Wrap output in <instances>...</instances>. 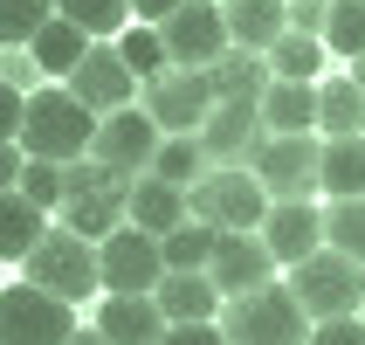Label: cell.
<instances>
[{
  "mask_svg": "<svg viewBox=\"0 0 365 345\" xmlns=\"http://www.w3.org/2000/svg\"><path fill=\"white\" fill-rule=\"evenodd\" d=\"M35 76H41V62L28 56V49H7V56H0V83H14L21 97L35 90Z\"/></svg>",
  "mask_w": 365,
  "mask_h": 345,
  "instance_id": "obj_37",
  "label": "cell"
},
{
  "mask_svg": "<svg viewBox=\"0 0 365 345\" xmlns=\"http://www.w3.org/2000/svg\"><path fill=\"white\" fill-rule=\"evenodd\" d=\"M21 104L28 97H21L14 83H0V139H21Z\"/></svg>",
  "mask_w": 365,
  "mask_h": 345,
  "instance_id": "obj_40",
  "label": "cell"
},
{
  "mask_svg": "<svg viewBox=\"0 0 365 345\" xmlns=\"http://www.w3.org/2000/svg\"><path fill=\"white\" fill-rule=\"evenodd\" d=\"M193 139H200L207 166H248V159H255V145H262L269 131H262V111H255V104H214Z\"/></svg>",
  "mask_w": 365,
  "mask_h": 345,
  "instance_id": "obj_16",
  "label": "cell"
},
{
  "mask_svg": "<svg viewBox=\"0 0 365 345\" xmlns=\"http://www.w3.org/2000/svg\"><path fill=\"white\" fill-rule=\"evenodd\" d=\"M310 345H365V318H324L310 325Z\"/></svg>",
  "mask_w": 365,
  "mask_h": 345,
  "instance_id": "obj_36",
  "label": "cell"
},
{
  "mask_svg": "<svg viewBox=\"0 0 365 345\" xmlns=\"http://www.w3.org/2000/svg\"><path fill=\"white\" fill-rule=\"evenodd\" d=\"M317 159H324V139L317 131H297V139H262L248 173L262 180L269 201H310L317 194Z\"/></svg>",
  "mask_w": 365,
  "mask_h": 345,
  "instance_id": "obj_10",
  "label": "cell"
},
{
  "mask_svg": "<svg viewBox=\"0 0 365 345\" xmlns=\"http://www.w3.org/2000/svg\"><path fill=\"white\" fill-rule=\"evenodd\" d=\"M262 131L269 139H297V131H317V83H283V76H269L262 90Z\"/></svg>",
  "mask_w": 365,
  "mask_h": 345,
  "instance_id": "obj_20",
  "label": "cell"
},
{
  "mask_svg": "<svg viewBox=\"0 0 365 345\" xmlns=\"http://www.w3.org/2000/svg\"><path fill=\"white\" fill-rule=\"evenodd\" d=\"M283 290L304 304L310 325H324V318H359L365 269L351 263V256H338V249H317V256H304V263H289V284Z\"/></svg>",
  "mask_w": 365,
  "mask_h": 345,
  "instance_id": "obj_4",
  "label": "cell"
},
{
  "mask_svg": "<svg viewBox=\"0 0 365 345\" xmlns=\"http://www.w3.org/2000/svg\"><path fill=\"white\" fill-rule=\"evenodd\" d=\"M324 49H331V56H345V62L365 56V0H331V14H324Z\"/></svg>",
  "mask_w": 365,
  "mask_h": 345,
  "instance_id": "obj_32",
  "label": "cell"
},
{
  "mask_svg": "<svg viewBox=\"0 0 365 345\" xmlns=\"http://www.w3.org/2000/svg\"><path fill=\"white\" fill-rule=\"evenodd\" d=\"M324 14H331V0H289V35H317L324 41Z\"/></svg>",
  "mask_w": 365,
  "mask_h": 345,
  "instance_id": "obj_38",
  "label": "cell"
},
{
  "mask_svg": "<svg viewBox=\"0 0 365 345\" xmlns=\"http://www.w3.org/2000/svg\"><path fill=\"white\" fill-rule=\"evenodd\" d=\"M283 7H289V0H283Z\"/></svg>",
  "mask_w": 365,
  "mask_h": 345,
  "instance_id": "obj_46",
  "label": "cell"
},
{
  "mask_svg": "<svg viewBox=\"0 0 365 345\" xmlns=\"http://www.w3.org/2000/svg\"><path fill=\"white\" fill-rule=\"evenodd\" d=\"M152 304L165 311V325H214L221 318V290H214L207 269H165Z\"/></svg>",
  "mask_w": 365,
  "mask_h": 345,
  "instance_id": "obj_17",
  "label": "cell"
},
{
  "mask_svg": "<svg viewBox=\"0 0 365 345\" xmlns=\"http://www.w3.org/2000/svg\"><path fill=\"white\" fill-rule=\"evenodd\" d=\"M118 56H124V69H131L138 83H152L159 69H173V62H165V41H159V28H145V21H131V28L118 35Z\"/></svg>",
  "mask_w": 365,
  "mask_h": 345,
  "instance_id": "obj_33",
  "label": "cell"
},
{
  "mask_svg": "<svg viewBox=\"0 0 365 345\" xmlns=\"http://www.w3.org/2000/svg\"><path fill=\"white\" fill-rule=\"evenodd\" d=\"M97 331L110 345H159L165 339V311L152 297H103L97 304Z\"/></svg>",
  "mask_w": 365,
  "mask_h": 345,
  "instance_id": "obj_21",
  "label": "cell"
},
{
  "mask_svg": "<svg viewBox=\"0 0 365 345\" xmlns=\"http://www.w3.org/2000/svg\"><path fill=\"white\" fill-rule=\"evenodd\" d=\"M97 276H103V297H152L165 276V256H159V235L145 228H110L97 242Z\"/></svg>",
  "mask_w": 365,
  "mask_h": 345,
  "instance_id": "obj_8",
  "label": "cell"
},
{
  "mask_svg": "<svg viewBox=\"0 0 365 345\" xmlns=\"http://www.w3.org/2000/svg\"><path fill=\"white\" fill-rule=\"evenodd\" d=\"M69 345H110V339H103V331H97V325H90V331H83V325H76V331H69Z\"/></svg>",
  "mask_w": 365,
  "mask_h": 345,
  "instance_id": "obj_43",
  "label": "cell"
},
{
  "mask_svg": "<svg viewBox=\"0 0 365 345\" xmlns=\"http://www.w3.org/2000/svg\"><path fill=\"white\" fill-rule=\"evenodd\" d=\"M21 166H28L21 139H0V194H7V186H21Z\"/></svg>",
  "mask_w": 365,
  "mask_h": 345,
  "instance_id": "obj_41",
  "label": "cell"
},
{
  "mask_svg": "<svg viewBox=\"0 0 365 345\" xmlns=\"http://www.w3.org/2000/svg\"><path fill=\"white\" fill-rule=\"evenodd\" d=\"M159 41H165V62L173 69H214L235 49L227 41V21H221V0H180L159 21Z\"/></svg>",
  "mask_w": 365,
  "mask_h": 345,
  "instance_id": "obj_9",
  "label": "cell"
},
{
  "mask_svg": "<svg viewBox=\"0 0 365 345\" xmlns=\"http://www.w3.org/2000/svg\"><path fill=\"white\" fill-rule=\"evenodd\" d=\"M317 194H331V201H359L365 194V139H324Z\"/></svg>",
  "mask_w": 365,
  "mask_h": 345,
  "instance_id": "obj_25",
  "label": "cell"
},
{
  "mask_svg": "<svg viewBox=\"0 0 365 345\" xmlns=\"http://www.w3.org/2000/svg\"><path fill=\"white\" fill-rule=\"evenodd\" d=\"M48 235V214H41L21 186L0 194V263H28V249Z\"/></svg>",
  "mask_w": 365,
  "mask_h": 345,
  "instance_id": "obj_24",
  "label": "cell"
},
{
  "mask_svg": "<svg viewBox=\"0 0 365 345\" xmlns=\"http://www.w3.org/2000/svg\"><path fill=\"white\" fill-rule=\"evenodd\" d=\"M21 276H28L35 290H48V297H62V304H83V297H97V290H103V276H97V242H83L76 228H62V221L28 249Z\"/></svg>",
  "mask_w": 365,
  "mask_h": 345,
  "instance_id": "obj_3",
  "label": "cell"
},
{
  "mask_svg": "<svg viewBox=\"0 0 365 345\" xmlns=\"http://www.w3.org/2000/svg\"><path fill=\"white\" fill-rule=\"evenodd\" d=\"M48 14H56V0H0V49H28Z\"/></svg>",
  "mask_w": 365,
  "mask_h": 345,
  "instance_id": "obj_34",
  "label": "cell"
},
{
  "mask_svg": "<svg viewBox=\"0 0 365 345\" xmlns=\"http://www.w3.org/2000/svg\"><path fill=\"white\" fill-rule=\"evenodd\" d=\"M186 214L207 221V228H221V235H235V228H262L269 194H262V180L248 166H207L200 180L186 186Z\"/></svg>",
  "mask_w": 365,
  "mask_h": 345,
  "instance_id": "obj_6",
  "label": "cell"
},
{
  "mask_svg": "<svg viewBox=\"0 0 365 345\" xmlns=\"http://www.w3.org/2000/svg\"><path fill=\"white\" fill-rule=\"evenodd\" d=\"M28 56L41 62V76H69L83 56H90V35H83L76 21H62V14H48L41 21V35L28 41Z\"/></svg>",
  "mask_w": 365,
  "mask_h": 345,
  "instance_id": "obj_26",
  "label": "cell"
},
{
  "mask_svg": "<svg viewBox=\"0 0 365 345\" xmlns=\"http://www.w3.org/2000/svg\"><path fill=\"white\" fill-rule=\"evenodd\" d=\"M214 325H221L227 345H310V318H304V304H297L283 284L221 297V318H214Z\"/></svg>",
  "mask_w": 365,
  "mask_h": 345,
  "instance_id": "obj_2",
  "label": "cell"
},
{
  "mask_svg": "<svg viewBox=\"0 0 365 345\" xmlns=\"http://www.w3.org/2000/svg\"><path fill=\"white\" fill-rule=\"evenodd\" d=\"M207 276H214V290H221V297H242V290L276 284V256H269V242L255 235V228H235V235H221V242H214Z\"/></svg>",
  "mask_w": 365,
  "mask_h": 345,
  "instance_id": "obj_15",
  "label": "cell"
},
{
  "mask_svg": "<svg viewBox=\"0 0 365 345\" xmlns=\"http://www.w3.org/2000/svg\"><path fill=\"white\" fill-rule=\"evenodd\" d=\"M159 345H227V339H221V325H165Z\"/></svg>",
  "mask_w": 365,
  "mask_h": 345,
  "instance_id": "obj_39",
  "label": "cell"
},
{
  "mask_svg": "<svg viewBox=\"0 0 365 345\" xmlns=\"http://www.w3.org/2000/svg\"><path fill=\"white\" fill-rule=\"evenodd\" d=\"M359 318H365V304H359Z\"/></svg>",
  "mask_w": 365,
  "mask_h": 345,
  "instance_id": "obj_45",
  "label": "cell"
},
{
  "mask_svg": "<svg viewBox=\"0 0 365 345\" xmlns=\"http://www.w3.org/2000/svg\"><path fill=\"white\" fill-rule=\"evenodd\" d=\"M180 0H131V21H145V28H159L165 14H173Z\"/></svg>",
  "mask_w": 365,
  "mask_h": 345,
  "instance_id": "obj_42",
  "label": "cell"
},
{
  "mask_svg": "<svg viewBox=\"0 0 365 345\" xmlns=\"http://www.w3.org/2000/svg\"><path fill=\"white\" fill-rule=\"evenodd\" d=\"M124 221L145 228V235H173V228L186 221V186L159 180V173H138L131 194H124Z\"/></svg>",
  "mask_w": 365,
  "mask_h": 345,
  "instance_id": "obj_18",
  "label": "cell"
},
{
  "mask_svg": "<svg viewBox=\"0 0 365 345\" xmlns=\"http://www.w3.org/2000/svg\"><path fill=\"white\" fill-rule=\"evenodd\" d=\"M159 124L145 118L138 104L131 111H110V118H97V139H90V159L110 166L118 180H138V173H152V152H159Z\"/></svg>",
  "mask_w": 365,
  "mask_h": 345,
  "instance_id": "obj_13",
  "label": "cell"
},
{
  "mask_svg": "<svg viewBox=\"0 0 365 345\" xmlns=\"http://www.w3.org/2000/svg\"><path fill=\"white\" fill-rule=\"evenodd\" d=\"M317 139H365V90L351 76L317 83Z\"/></svg>",
  "mask_w": 365,
  "mask_h": 345,
  "instance_id": "obj_23",
  "label": "cell"
},
{
  "mask_svg": "<svg viewBox=\"0 0 365 345\" xmlns=\"http://www.w3.org/2000/svg\"><path fill=\"white\" fill-rule=\"evenodd\" d=\"M62 90H69L83 111H97V118H110V111H131V104H138V76L124 69L118 41H90V56L69 69V83H62Z\"/></svg>",
  "mask_w": 365,
  "mask_h": 345,
  "instance_id": "obj_12",
  "label": "cell"
},
{
  "mask_svg": "<svg viewBox=\"0 0 365 345\" xmlns=\"http://www.w3.org/2000/svg\"><path fill=\"white\" fill-rule=\"evenodd\" d=\"M152 173H159V180H173V186H193V180L207 173L200 139H193V131H173V139H159V152H152Z\"/></svg>",
  "mask_w": 365,
  "mask_h": 345,
  "instance_id": "obj_31",
  "label": "cell"
},
{
  "mask_svg": "<svg viewBox=\"0 0 365 345\" xmlns=\"http://www.w3.org/2000/svg\"><path fill=\"white\" fill-rule=\"evenodd\" d=\"M221 21H227V41H235V49H255V56H269V49L289 35V7L283 0H221Z\"/></svg>",
  "mask_w": 365,
  "mask_h": 345,
  "instance_id": "obj_19",
  "label": "cell"
},
{
  "mask_svg": "<svg viewBox=\"0 0 365 345\" xmlns=\"http://www.w3.org/2000/svg\"><path fill=\"white\" fill-rule=\"evenodd\" d=\"M351 83H359V90H365V56H359V62H351Z\"/></svg>",
  "mask_w": 365,
  "mask_h": 345,
  "instance_id": "obj_44",
  "label": "cell"
},
{
  "mask_svg": "<svg viewBox=\"0 0 365 345\" xmlns=\"http://www.w3.org/2000/svg\"><path fill=\"white\" fill-rule=\"evenodd\" d=\"M21 194L41 207V214H56L62 207V166H48V159H28L21 166Z\"/></svg>",
  "mask_w": 365,
  "mask_h": 345,
  "instance_id": "obj_35",
  "label": "cell"
},
{
  "mask_svg": "<svg viewBox=\"0 0 365 345\" xmlns=\"http://www.w3.org/2000/svg\"><path fill=\"white\" fill-rule=\"evenodd\" d=\"M324 249H338V256H351V263L365 269V194L324 207Z\"/></svg>",
  "mask_w": 365,
  "mask_h": 345,
  "instance_id": "obj_30",
  "label": "cell"
},
{
  "mask_svg": "<svg viewBox=\"0 0 365 345\" xmlns=\"http://www.w3.org/2000/svg\"><path fill=\"white\" fill-rule=\"evenodd\" d=\"M62 21H76L90 41H118L124 21H131V0H56Z\"/></svg>",
  "mask_w": 365,
  "mask_h": 345,
  "instance_id": "obj_29",
  "label": "cell"
},
{
  "mask_svg": "<svg viewBox=\"0 0 365 345\" xmlns=\"http://www.w3.org/2000/svg\"><path fill=\"white\" fill-rule=\"evenodd\" d=\"M138 111L165 139L173 131H200L207 111H214V83H207V69H159L152 83H138Z\"/></svg>",
  "mask_w": 365,
  "mask_h": 345,
  "instance_id": "obj_11",
  "label": "cell"
},
{
  "mask_svg": "<svg viewBox=\"0 0 365 345\" xmlns=\"http://www.w3.org/2000/svg\"><path fill=\"white\" fill-rule=\"evenodd\" d=\"M214 242H221V228H207V221L186 214L173 235H159V256H165V269H207L214 263Z\"/></svg>",
  "mask_w": 365,
  "mask_h": 345,
  "instance_id": "obj_28",
  "label": "cell"
},
{
  "mask_svg": "<svg viewBox=\"0 0 365 345\" xmlns=\"http://www.w3.org/2000/svg\"><path fill=\"white\" fill-rule=\"evenodd\" d=\"M255 235L269 242L276 269H289V263H304V256L324 249V207L317 201H269V214H262Z\"/></svg>",
  "mask_w": 365,
  "mask_h": 345,
  "instance_id": "obj_14",
  "label": "cell"
},
{
  "mask_svg": "<svg viewBox=\"0 0 365 345\" xmlns=\"http://www.w3.org/2000/svg\"><path fill=\"white\" fill-rule=\"evenodd\" d=\"M124 194H131V180H118L110 166L97 159H76L62 166V228H76L83 242H103L110 228H124Z\"/></svg>",
  "mask_w": 365,
  "mask_h": 345,
  "instance_id": "obj_5",
  "label": "cell"
},
{
  "mask_svg": "<svg viewBox=\"0 0 365 345\" xmlns=\"http://www.w3.org/2000/svg\"><path fill=\"white\" fill-rule=\"evenodd\" d=\"M90 139H97V111H83L56 83L28 90V104H21V152H28V159L76 166V159H90Z\"/></svg>",
  "mask_w": 365,
  "mask_h": 345,
  "instance_id": "obj_1",
  "label": "cell"
},
{
  "mask_svg": "<svg viewBox=\"0 0 365 345\" xmlns=\"http://www.w3.org/2000/svg\"><path fill=\"white\" fill-rule=\"evenodd\" d=\"M69 331H76V304L35 290L28 276L0 284V345H69Z\"/></svg>",
  "mask_w": 365,
  "mask_h": 345,
  "instance_id": "obj_7",
  "label": "cell"
},
{
  "mask_svg": "<svg viewBox=\"0 0 365 345\" xmlns=\"http://www.w3.org/2000/svg\"><path fill=\"white\" fill-rule=\"evenodd\" d=\"M324 41L317 35H283L276 49H269V76H283V83H324Z\"/></svg>",
  "mask_w": 365,
  "mask_h": 345,
  "instance_id": "obj_27",
  "label": "cell"
},
{
  "mask_svg": "<svg viewBox=\"0 0 365 345\" xmlns=\"http://www.w3.org/2000/svg\"><path fill=\"white\" fill-rule=\"evenodd\" d=\"M207 83H214V104H262L269 56H255V49H227V56L207 69Z\"/></svg>",
  "mask_w": 365,
  "mask_h": 345,
  "instance_id": "obj_22",
  "label": "cell"
}]
</instances>
